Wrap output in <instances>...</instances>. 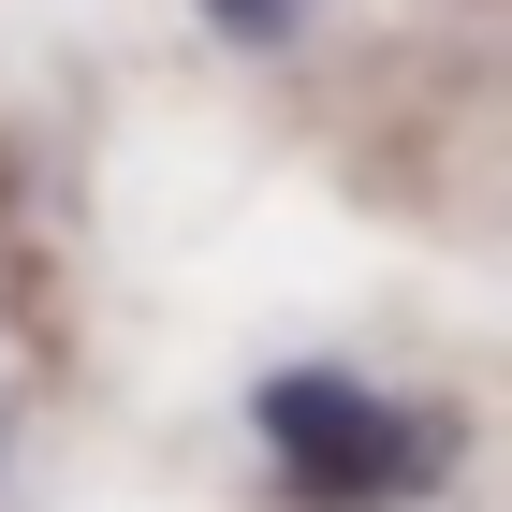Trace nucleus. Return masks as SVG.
<instances>
[{"label":"nucleus","instance_id":"nucleus-1","mask_svg":"<svg viewBox=\"0 0 512 512\" xmlns=\"http://www.w3.org/2000/svg\"><path fill=\"white\" fill-rule=\"evenodd\" d=\"M249 425H264L278 483H293V498H322V512H366V498H395V483L439 469V425L381 410V395L337 381V366H278V381L249 395Z\"/></svg>","mask_w":512,"mask_h":512},{"label":"nucleus","instance_id":"nucleus-2","mask_svg":"<svg viewBox=\"0 0 512 512\" xmlns=\"http://www.w3.org/2000/svg\"><path fill=\"white\" fill-rule=\"evenodd\" d=\"M205 15H220L235 44H278V30H293V0H205Z\"/></svg>","mask_w":512,"mask_h":512}]
</instances>
